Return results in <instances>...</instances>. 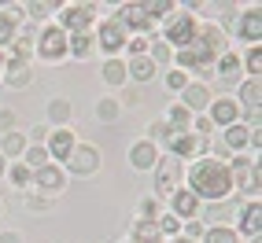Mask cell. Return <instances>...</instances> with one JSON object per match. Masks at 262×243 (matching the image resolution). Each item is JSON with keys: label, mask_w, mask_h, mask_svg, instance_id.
<instances>
[{"label": "cell", "mask_w": 262, "mask_h": 243, "mask_svg": "<svg viewBox=\"0 0 262 243\" xmlns=\"http://www.w3.org/2000/svg\"><path fill=\"white\" fill-rule=\"evenodd\" d=\"M188 192L207 203H222L233 196V177H229V162L214 159V155H200L188 166Z\"/></svg>", "instance_id": "cell-1"}, {"label": "cell", "mask_w": 262, "mask_h": 243, "mask_svg": "<svg viewBox=\"0 0 262 243\" xmlns=\"http://www.w3.org/2000/svg\"><path fill=\"white\" fill-rule=\"evenodd\" d=\"M225 30L214 26V22H207L196 30V41H192L185 52H178V70H196V74H211L214 70V63L218 56H225Z\"/></svg>", "instance_id": "cell-2"}, {"label": "cell", "mask_w": 262, "mask_h": 243, "mask_svg": "<svg viewBox=\"0 0 262 243\" xmlns=\"http://www.w3.org/2000/svg\"><path fill=\"white\" fill-rule=\"evenodd\" d=\"M196 30H200V22H196V15H173V19L166 22V30H163V44L173 52H185L192 41H196Z\"/></svg>", "instance_id": "cell-3"}, {"label": "cell", "mask_w": 262, "mask_h": 243, "mask_svg": "<svg viewBox=\"0 0 262 243\" xmlns=\"http://www.w3.org/2000/svg\"><path fill=\"white\" fill-rule=\"evenodd\" d=\"M229 177H233V188H240V192H248V196L258 199V184H262L258 162H251V159H233V162H229Z\"/></svg>", "instance_id": "cell-4"}, {"label": "cell", "mask_w": 262, "mask_h": 243, "mask_svg": "<svg viewBox=\"0 0 262 243\" xmlns=\"http://www.w3.org/2000/svg\"><path fill=\"white\" fill-rule=\"evenodd\" d=\"M67 169H71L74 177H93L100 169V151L93 144H74V151L67 155Z\"/></svg>", "instance_id": "cell-5"}, {"label": "cell", "mask_w": 262, "mask_h": 243, "mask_svg": "<svg viewBox=\"0 0 262 243\" xmlns=\"http://www.w3.org/2000/svg\"><path fill=\"white\" fill-rule=\"evenodd\" d=\"M37 56L45 63H59L67 56V33L59 26H45L41 30V37H37Z\"/></svg>", "instance_id": "cell-6"}, {"label": "cell", "mask_w": 262, "mask_h": 243, "mask_svg": "<svg viewBox=\"0 0 262 243\" xmlns=\"http://www.w3.org/2000/svg\"><path fill=\"white\" fill-rule=\"evenodd\" d=\"M93 26V4H63L59 8V30L67 33H89Z\"/></svg>", "instance_id": "cell-7"}, {"label": "cell", "mask_w": 262, "mask_h": 243, "mask_svg": "<svg viewBox=\"0 0 262 243\" xmlns=\"http://www.w3.org/2000/svg\"><path fill=\"white\" fill-rule=\"evenodd\" d=\"M115 22L122 30H133V37H148V30H151V19L144 15V4H122Z\"/></svg>", "instance_id": "cell-8"}, {"label": "cell", "mask_w": 262, "mask_h": 243, "mask_svg": "<svg viewBox=\"0 0 262 243\" xmlns=\"http://www.w3.org/2000/svg\"><path fill=\"white\" fill-rule=\"evenodd\" d=\"M93 44H96L103 56L111 59L118 48H126V30H122L115 19H103V22H100V33H96V41H93Z\"/></svg>", "instance_id": "cell-9"}, {"label": "cell", "mask_w": 262, "mask_h": 243, "mask_svg": "<svg viewBox=\"0 0 262 243\" xmlns=\"http://www.w3.org/2000/svg\"><path fill=\"white\" fill-rule=\"evenodd\" d=\"M159 169H155V196L159 199H166V196H173L178 192V184H181V166L173 162V159H166V162H155Z\"/></svg>", "instance_id": "cell-10"}, {"label": "cell", "mask_w": 262, "mask_h": 243, "mask_svg": "<svg viewBox=\"0 0 262 243\" xmlns=\"http://www.w3.org/2000/svg\"><path fill=\"white\" fill-rule=\"evenodd\" d=\"M181 107H185L188 114L207 111V107H211V89H207V85H200V81H188L185 89H181Z\"/></svg>", "instance_id": "cell-11"}, {"label": "cell", "mask_w": 262, "mask_h": 243, "mask_svg": "<svg viewBox=\"0 0 262 243\" xmlns=\"http://www.w3.org/2000/svg\"><path fill=\"white\" fill-rule=\"evenodd\" d=\"M74 144H78V140H74L71 129H56V133H48V148H45V151H48L52 162H67V155L74 151Z\"/></svg>", "instance_id": "cell-12"}, {"label": "cell", "mask_w": 262, "mask_h": 243, "mask_svg": "<svg viewBox=\"0 0 262 243\" xmlns=\"http://www.w3.org/2000/svg\"><path fill=\"white\" fill-rule=\"evenodd\" d=\"M30 184H37V192H63V169L56 166V162H48V166H41V169H33V177H30Z\"/></svg>", "instance_id": "cell-13"}, {"label": "cell", "mask_w": 262, "mask_h": 243, "mask_svg": "<svg viewBox=\"0 0 262 243\" xmlns=\"http://www.w3.org/2000/svg\"><path fill=\"white\" fill-rule=\"evenodd\" d=\"M200 148H203V140L196 133H170V140H166V151L178 155V159H196Z\"/></svg>", "instance_id": "cell-14"}, {"label": "cell", "mask_w": 262, "mask_h": 243, "mask_svg": "<svg viewBox=\"0 0 262 243\" xmlns=\"http://www.w3.org/2000/svg\"><path fill=\"white\" fill-rule=\"evenodd\" d=\"M211 126H225L229 129L233 121L240 118V107H236V100H229V96H222V100H211Z\"/></svg>", "instance_id": "cell-15"}, {"label": "cell", "mask_w": 262, "mask_h": 243, "mask_svg": "<svg viewBox=\"0 0 262 243\" xmlns=\"http://www.w3.org/2000/svg\"><path fill=\"white\" fill-rule=\"evenodd\" d=\"M170 203H173V210H170V214L178 217L181 225H185V221H196V210H200V199L192 196V192H181V188H178V192L170 196Z\"/></svg>", "instance_id": "cell-16"}, {"label": "cell", "mask_w": 262, "mask_h": 243, "mask_svg": "<svg viewBox=\"0 0 262 243\" xmlns=\"http://www.w3.org/2000/svg\"><path fill=\"white\" fill-rule=\"evenodd\" d=\"M240 232L244 236H258L262 232V203L258 199H248L240 206Z\"/></svg>", "instance_id": "cell-17"}, {"label": "cell", "mask_w": 262, "mask_h": 243, "mask_svg": "<svg viewBox=\"0 0 262 243\" xmlns=\"http://www.w3.org/2000/svg\"><path fill=\"white\" fill-rule=\"evenodd\" d=\"M30 81H33V70H30L26 59H11V63H4V85H8V89H26Z\"/></svg>", "instance_id": "cell-18"}, {"label": "cell", "mask_w": 262, "mask_h": 243, "mask_svg": "<svg viewBox=\"0 0 262 243\" xmlns=\"http://www.w3.org/2000/svg\"><path fill=\"white\" fill-rule=\"evenodd\" d=\"M155 162H159V148H155L151 140H137L129 148V166L133 169H151Z\"/></svg>", "instance_id": "cell-19"}, {"label": "cell", "mask_w": 262, "mask_h": 243, "mask_svg": "<svg viewBox=\"0 0 262 243\" xmlns=\"http://www.w3.org/2000/svg\"><path fill=\"white\" fill-rule=\"evenodd\" d=\"M240 37L248 44H258V37H262V11H258V4L240 15Z\"/></svg>", "instance_id": "cell-20"}, {"label": "cell", "mask_w": 262, "mask_h": 243, "mask_svg": "<svg viewBox=\"0 0 262 243\" xmlns=\"http://www.w3.org/2000/svg\"><path fill=\"white\" fill-rule=\"evenodd\" d=\"M19 19H23V4L11 11H0V48L15 44V33H19Z\"/></svg>", "instance_id": "cell-21"}, {"label": "cell", "mask_w": 262, "mask_h": 243, "mask_svg": "<svg viewBox=\"0 0 262 243\" xmlns=\"http://www.w3.org/2000/svg\"><path fill=\"white\" fill-rule=\"evenodd\" d=\"M126 78H133V81H151L155 78V63L148 59V56H133L129 63H126Z\"/></svg>", "instance_id": "cell-22"}, {"label": "cell", "mask_w": 262, "mask_h": 243, "mask_svg": "<svg viewBox=\"0 0 262 243\" xmlns=\"http://www.w3.org/2000/svg\"><path fill=\"white\" fill-rule=\"evenodd\" d=\"M258 100H262V89H258V78H248L240 85V103H244V111L248 114H258ZM236 103V107H240Z\"/></svg>", "instance_id": "cell-23"}, {"label": "cell", "mask_w": 262, "mask_h": 243, "mask_svg": "<svg viewBox=\"0 0 262 243\" xmlns=\"http://www.w3.org/2000/svg\"><path fill=\"white\" fill-rule=\"evenodd\" d=\"M133 243H163V232H159V225L141 217V221H133Z\"/></svg>", "instance_id": "cell-24"}, {"label": "cell", "mask_w": 262, "mask_h": 243, "mask_svg": "<svg viewBox=\"0 0 262 243\" xmlns=\"http://www.w3.org/2000/svg\"><path fill=\"white\" fill-rule=\"evenodd\" d=\"M93 37L89 33H71V37H67V56H74V59H89L93 56Z\"/></svg>", "instance_id": "cell-25"}, {"label": "cell", "mask_w": 262, "mask_h": 243, "mask_svg": "<svg viewBox=\"0 0 262 243\" xmlns=\"http://www.w3.org/2000/svg\"><path fill=\"white\" fill-rule=\"evenodd\" d=\"M166 129L170 133H192V114L181 107V103H173L170 114H166Z\"/></svg>", "instance_id": "cell-26"}, {"label": "cell", "mask_w": 262, "mask_h": 243, "mask_svg": "<svg viewBox=\"0 0 262 243\" xmlns=\"http://www.w3.org/2000/svg\"><path fill=\"white\" fill-rule=\"evenodd\" d=\"M248 136H251V129L248 126H240V121H233L229 129H225V151H236V148H248Z\"/></svg>", "instance_id": "cell-27"}, {"label": "cell", "mask_w": 262, "mask_h": 243, "mask_svg": "<svg viewBox=\"0 0 262 243\" xmlns=\"http://www.w3.org/2000/svg\"><path fill=\"white\" fill-rule=\"evenodd\" d=\"M236 74H240V59L233 56V52L218 56V63H214V78H222V81H233Z\"/></svg>", "instance_id": "cell-28"}, {"label": "cell", "mask_w": 262, "mask_h": 243, "mask_svg": "<svg viewBox=\"0 0 262 243\" xmlns=\"http://www.w3.org/2000/svg\"><path fill=\"white\" fill-rule=\"evenodd\" d=\"M26 151V133H19V129H11V133H4V144H0V155H19Z\"/></svg>", "instance_id": "cell-29"}, {"label": "cell", "mask_w": 262, "mask_h": 243, "mask_svg": "<svg viewBox=\"0 0 262 243\" xmlns=\"http://www.w3.org/2000/svg\"><path fill=\"white\" fill-rule=\"evenodd\" d=\"M103 81H107V85H126V63L107 59V63H103Z\"/></svg>", "instance_id": "cell-30"}, {"label": "cell", "mask_w": 262, "mask_h": 243, "mask_svg": "<svg viewBox=\"0 0 262 243\" xmlns=\"http://www.w3.org/2000/svg\"><path fill=\"white\" fill-rule=\"evenodd\" d=\"M23 159H26L23 166H26V169L33 173V169H41V166H48V151H45V148L37 144V148H26V151H23Z\"/></svg>", "instance_id": "cell-31"}, {"label": "cell", "mask_w": 262, "mask_h": 243, "mask_svg": "<svg viewBox=\"0 0 262 243\" xmlns=\"http://www.w3.org/2000/svg\"><path fill=\"white\" fill-rule=\"evenodd\" d=\"M203 243H236V232L225 229V225H214V229L203 232Z\"/></svg>", "instance_id": "cell-32"}, {"label": "cell", "mask_w": 262, "mask_h": 243, "mask_svg": "<svg viewBox=\"0 0 262 243\" xmlns=\"http://www.w3.org/2000/svg\"><path fill=\"white\" fill-rule=\"evenodd\" d=\"M118 114H122V103H118V100H100V103H96V118H100V121H115Z\"/></svg>", "instance_id": "cell-33"}, {"label": "cell", "mask_w": 262, "mask_h": 243, "mask_svg": "<svg viewBox=\"0 0 262 243\" xmlns=\"http://www.w3.org/2000/svg\"><path fill=\"white\" fill-rule=\"evenodd\" d=\"M4 173H8V181H11L15 188H26V184H30V177H33V173H30L23 162H11V169H4Z\"/></svg>", "instance_id": "cell-34"}, {"label": "cell", "mask_w": 262, "mask_h": 243, "mask_svg": "<svg viewBox=\"0 0 262 243\" xmlns=\"http://www.w3.org/2000/svg\"><path fill=\"white\" fill-rule=\"evenodd\" d=\"M48 118L63 126V121L71 118V100H52V103H48Z\"/></svg>", "instance_id": "cell-35"}, {"label": "cell", "mask_w": 262, "mask_h": 243, "mask_svg": "<svg viewBox=\"0 0 262 243\" xmlns=\"http://www.w3.org/2000/svg\"><path fill=\"white\" fill-rule=\"evenodd\" d=\"M244 66H248V74H255V78L262 74V48H258V44L248 48V56H244Z\"/></svg>", "instance_id": "cell-36"}, {"label": "cell", "mask_w": 262, "mask_h": 243, "mask_svg": "<svg viewBox=\"0 0 262 243\" xmlns=\"http://www.w3.org/2000/svg\"><path fill=\"white\" fill-rule=\"evenodd\" d=\"M170 11H173V4H170V0H148V4H144V15H148L151 22L159 19V15H170Z\"/></svg>", "instance_id": "cell-37"}, {"label": "cell", "mask_w": 262, "mask_h": 243, "mask_svg": "<svg viewBox=\"0 0 262 243\" xmlns=\"http://www.w3.org/2000/svg\"><path fill=\"white\" fill-rule=\"evenodd\" d=\"M155 225H159L163 236H178V232H181V221L173 217V214H159V217H155Z\"/></svg>", "instance_id": "cell-38"}, {"label": "cell", "mask_w": 262, "mask_h": 243, "mask_svg": "<svg viewBox=\"0 0 262 243\" xmlns=\"http://www.w3.org/2000/svg\"><path fill=\"white\" fill-rule=\"evenodd\" d=\"M52 8H56V4H45V0H30V4H23V11H30V19H45Z\"/></svg>", "instance_id": "cell-39"}, {"label": "cell", "mask_w": 262, "mask_h": 243, "mask_svg": "<svg viewBox=\"0 0 262 243\" xmlns=\"http://www.w3.org/2000/svg\"><path fill=\"white\" fill-rule=\"evenodd\" d=\"M148 59H151L155 66H159V63H170V59H173V52H170V48L159 41V44H151V56H148Z\"/></svg>", "instance_id": "cell-40"}, {"label": "cell", "mask_w": 262, "mask_h": 243, "mask_svg": "<svg viewBox=\"0 0 262 243\" xmlns=\"http://www.w3.org/2000/svg\"><path fill=\"white\" fill-rule=\"evenodd\" d=\"M148 44H151L148 37H126V48H129V59H133V56H144V52H148Z\"/></svg>", "instance_id": "cell-41"}, {"label": "cell", "mask_w": 262, "mask_h": 243, "mask_svg": "<svg viewBox=\"0 0 262 243\" xmlns=\"http://www.w3.org/2000/svg\"><path fill=\"white\" fill-rule=\"evenodd\" d=\"M181 239H188V243H196V239H203V225L200 221H188V225H181Z\"/></svg>", "instance_id": "cell-42"}, {"label": "cell", "mask_w": 262, "mask_h": 243, "mask_svg": "<svg viewBox=\"0 0 262 243\" xmlns=\"http://www.w3.org/2000/svg\"><path fill=\"white\" fill-rule=\"evenodd\" d=\"M185 85H188V74H185V70H170V74H166V89H178V92H181Z\"/></svg>", "instance_id": "cell-43"}, {"label": "cell", "mask_w": 262, "mask_h": 243, "mask_svg": "<svg viewBox=\"0 0 262 243\" xmlns=\"http://www.w3.org/2000/svg\"><path fill=\"white\" fill-rule=\"evenodd\" d=\"M141 214H144L148 221H155V217H159V203H155V199H144V203H141Z\"/></svg>", "instance_id": "cell-44"}, {"label": "cell", "mask_w": 262, "mask_h": 243, "mask_svg": "<svg viewBox=\"0 0 262 243\" xmlns=\"http://www.w3.org/2000/svg\"><path fill=\"white\" fill-rule=\"evenodd\" d=\"M48 203H52L48 196H30V199H26V206H30V210H48Z\"/></svg>", "instance_id": "cell-45"}, {"label": "cell", "mask_w": 262, "mask_h": 243, "mask_svg": "<svg viewBox=\"0 0 262 243\" xmlns=\"http://www.w3.org/2000/svg\"><path fill=\"white\" fill-rule=\"evenodd\" d=\"M15 129V114L11 111H0V133H11Z\"/></svg>", "instance_id": "cell-46"}, {"label": "cell", "mask_w": 262, "mask_h": 243, "mask_svg": "<svg viewBox=\"0 0 262 243\" xmlns=\"http://www.w3.org/2000/svg\"><path fill=\"white\" fill-rule=\"evenodd\" d=\"M30 136H33V140H48V129H45V126H33Z\"/></svg>", "instance_id": "cell-47"}, {"label": "cell", "mask_w": 262, "mask_h": 243, "mask_svg": "<svg viewBox=\"0 0 262 243\" xmlns=\"http://www.w3.org/2000/svg\"><path fill=\"white\" fill-rule=\"evenodd\" d=\"M0 243H23V236H19V232H4V236H0Z\"/></svg>", "instance_id": "cell-48"}, {"label": "cell", "mask_w": 262, "mask_h": 243, "mask_svg": "<svg viewBox=\"0 0 262 243\" xmlns=\"http://www.w3.org/2000/svg\"><path fill=\"white\" fill-rule=\"evenodd\" d=\"M4 169H8V166H4V155H0V177H4Z\"/></svg>", "instance_id": "cell-49"}, {"label": "cell", "mask_w": 262, "mask_h": 243, "mask_svg": "<svg viewBox=\"0 0 262 243\" xmlns=\"http://www.w3.org/2000/svg\"><path fill=\"white\" fill-rule=\"evenodd\" d=\"M0 74H4V56H0Z\"/></svg>", "instance_id": "cell-50"}, {"label": "cell", "mask_w": 262, "mask_h": 243, "mask_svg": "<svg viewBox=\"0 0 262 243\" xmlns=\"http://www.w3.org/2000/svg\"><path fill=\"white\" fill-rule=\"evenodd\" d=\"M170 243H188V239H170Z\"/></svg>", "instance_id": "cell-51"}]
</instances>
